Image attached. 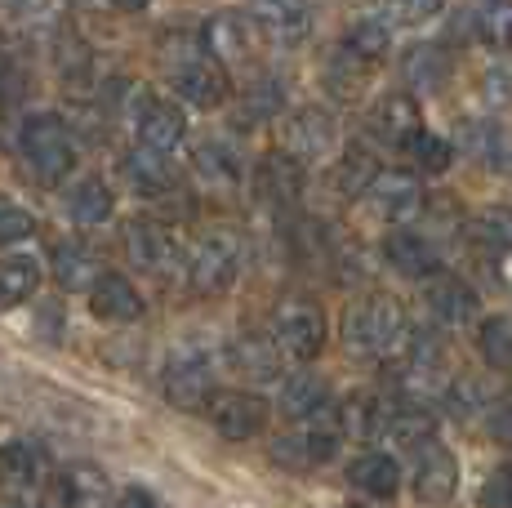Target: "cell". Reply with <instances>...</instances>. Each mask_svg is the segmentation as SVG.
<instances>
[{
    "mask_svg": "<svg viewBox=\"0 0 512 508\" xmlns=\"http://www.w3.org/2000/svg\"><path fill=\"white\" fill-rule=\"evenodd\" d=\"M285 107V90H281V81L277 76H259V81L250 85V90L241 94V121H250V125H259V121H272Z\"/></svg>",
    "mask_w": 512,
    "mask_h": 508,
    "instance_id": "ab89813d",
    "label": "cell"
},
{
    "mask_svg": "<svg viewBox=\"0 0 512 508\" xmlns=\"http://www.w3.org/2000/svg\"><path fill=\"white\" fill-rule=\"evenodd\" d=\"M156 54H161L165 72H170V85L179 90L183 103L201 107V112H210V107L228 103V72H223V63L205 50V36L196 32H165L161 45H156Z\"/></svg>",
    "mask_w": 512,
    "mask_h": 508,
    "instance_id": "6da1fadb",
    "label": "cell"
},
{
    "mask_svg": "<svg viewBox=\"0 0 512 508\" xmlns=\"http://www.w3.org/2000/svg\"><path fill=\"white\" fill-rule=\"evenodd\" d=\"M125 250H130L134 268H143L147 277H174L183 268V250L174 241V232L156 219H130L125 223Z\"/></svg>",
    "mask_w": 512,
    "mask_h": 508,
    "instance_id": "52a82bcc",
    "label": "cell"
},
{
    "mask_svg": "<svg viewBox=\"0 0 512 508\" xmlns=\"http://www.w3.org/2000/svg\"><path fill=\"white\" fill-rule=\"evenodd\" d=\"M67 214H72L81 228H98V223H107L116 214V197L112 188H107L98 174H85V179H76L72 188H67Z\"/></svg>",
    "mask_w": 512,
    "mask_h": 508,
    "instance_id": "d4e9b609",
    "label": "cell"
},
{
    "mask_svg": "<svg viewBox=\"0 0 512 508\" xmlns=\"http://www.w3.org/2000/svg\"><path fill=\"white\" fill-rule=\"evenodd\" d=\"M18 143H23V161L27 170L36 174L41 183H63L76 165V143L67 134V125L49 112H36L23 121L18 130Z\"/></svg>",
    "mask_w": 512,
    "mask_h": 508,
    "instance_id": "277c9868",
    "label": "cell"
},
{
    "mask_svg": "<svg viewBox=\"0 0 512 508\" xmlns=\"http://www.w3.org/2000/svg\"><path fill=\"white\" fill-rule=\"evenodd\" d=\"M441 406L450 410V419L468 424V419H477L481 410H490V393L477 375H455V379H446V388H441Z\"/></svg>",
    "mask_w": 512,
    "mask_h": 508,
    "instance_id": "1f68e13d",
    "label": "cell"
},
{
    "mask_svg": "<svg viewBox=\"0 0 512 508\" xmlns=\"http://www.w3.org/2000/svg\"><path fill=\"white\" fill-rule=\"evenodd\" d=\"M63 482H67V495H72V508H103L107 495H112L107 473L103 468H94V464H76Z\"/></svg>",
    "mask_w": 512,
    "mask_h": 508,
    "instance_id": "b9f144b4",
    "label": "cell"
},
{
    "mask_svg": "<svg viewBox=\"0 0 512 508\" xmlns=\"http://www.w3.org/2000/svg\"><path fill=\"white\" fill-rule=\"evenodd\" d=\"M477 504H481V508H512V464L495 468V473L486 477V486H481Z\"/></svg>",
    "mask_w": 512,
    "mask_h": 508,
    "instance_id": "bcb514c9",
    "label": "cell"
},
{
    "mask_svg": "<svg viewBox=\"0 0 512 508\" xmlns=\"http://www.w3.org/2000/svg\"><path fill=\"white\" fill-rule=\"evenodd\" d=\"M459 491V459L446 446H423L419 468H415V495L423 504H450Z\"/></svg>",
    "mask_w": 512,
    "mask_h": 508,
    "instance_id": "d6986e66",
    "label": "cell"
},
{
    "mask_svg": "<svg viewBox=\"0 0 512 508\" xmlns=\"http://www.w3.org/2000/svg\"><path fill=\"white\" fill-rule=\"evenodd\" d=\"M0 508H23V504H0Z\"/></svg>",
    "mask_w": 512,
    "mask_h": 508,
    "instance_id": "9f6ffc18",
    "label": "cell"
},
{
    "mask_svg": "<svg viewBox=\"0 0 512 508\" xmlns=\"http://www.w3.org/2000/svg\"><path fill=\"white\" fill-rule=\"evenodd\" d=\"M468 237L495 254H508L512 250V205H486V210H477L468 219Z\"/></svg>",
    "mask_w": 512,
    "mask_h": 508,
    "instance_id": "d6a6232c",
    "label": "cell"
},
{
    "mask_svg": "<svg viewBox=\"0 0 512 508\" xmlns=\"http://www.w3.org/2000/svg\"><path fill=\"white\" fill-rule=\"evenodd\" d=\"M446 375H450V361H446V344L437 335H415L397 353L401 393H437V388H446Z\"/></svg>",
    "mask_w": 512,
    "mask_h": 508,
    "instance_id": "ba28073f",
    "label": "cell"
},
{
    "mask_svg": "<svg viewBox=\"0 0 512 508\" xmlns=\"http://www.w3.org/2000/svg\"><path fill=\"white\" fill-rule=\"evenodd\" d=\"M468 148L490 165V170H512V134L504 125H477L468 130Z\"/></svg>",
    "mask_w": 512,
    "mask_h": 508,
    "instance_id": "f35d334b",
    "label": "cell"
},
{
    "mask_svg": "<svg viewBox=\"0 0 512 508\" xmlns=\"http://www.w3.org/2000/svg\"><path fill=\"white\" fill-rule=\"evenodd\" d=\"M254 27L277 45H299L312 32L308 0H254Z\"/></svg>",
    "mask_w": 512,
    "mask_h": 508,
    "instance_id": "2e32d148",
    "label": "cell"
},
{
    "mask_svg": "<svg viewBox=\"0 0 512 508\" xmlns=\"http://www.w3.org/2000/svg\"><path fill=\"white\" fill-rule=\"evenodd\" d=\"M41 335H45V344H58V335H63V312H49L41 308Z\"/></svg>",
    "mask_w": 512,
    "mask_h": 508,
    "instance_id": "db71d44e",
    "label": "cell"
},
{
    "mask_svg": "<svg viewBox=\"0 0 512 508\" xmlns=\"http://www.w3.org/2000/svg\"><path fill=\"white\" fill-rule=\"evenodd\" d=\"M98 277H103V272H98L90 250H81V246H58L54 250V281L63 290H90Z\"/></svg>",
    "mask_w": 512,
    "mask_h": 508,
    "instance_id": "836d02e7",
    "label": "cell"
},
{
    "mask_svg": "<svg viewBox=\"0 0 512 508\" xmlns=\"http://www.w3.org/2000/svg\"><path fill=\"white\" fill-rule=\"evenodd\" d=\"M423 304H428V312L441 321V326L459 330L477 317V290L459 277H432L428 290H423Z\"/></svg>",
    "mask_w": 512,
    "mask_h": 508,
    "instance_id": "ffe728a7",
    "label": "cell"
},
{
    "mask_svg": "<svg viewBox=\"0 0 512 508\" xmlns=\"http://www.w3.org/2000/svg\"><path fill=\"white\" fill-rule=\"evenodd\" d=\"M477 353L486 357V366L512 370V317H486L477 326Z\"/></svg>",
    "mask_w": 512,
    "mask_h": 508,
    "instance_id": "74e56055",
    "label": "cell"
},
{
    "mask_svg": "<svg viewBox=\"0 0 512 508\" xmlns=\"http://www.w3.org/2000/svg\"><path fill=\"white\" fill-rule=\"evenodd\" d=\"M241 263H245L241 232L210 228L201 241H196V250L187 254V286H192L196 295H205V299H219V295H228V290L236 286Z\"/></svg>",
    "mask_w": 512,
    "mask_h": 508,
    "instance_id": "3957f363",
    "label": "cell"
},
{
    "mask_svg": "<svg viewBox=\"0 0 512 508\" xmlns=\"http://www.w3.org/2000/svg\"><path fill=\"white\" fill-rule=\"evenodd\" d=\"M366 201L383 223H401V219H410V214H419L423 183L406 170H379L366 188Z\"/></svg>",
    "mask_w": 512,
    "mask_h": 508,
    "instance_id": "7c38bea8",
    "label": "cell"
},
{
    "mask_svg": "<svg viewBox=\"0 0 512 508\" xmlns=\"http://www.w3.org/2000/svg\"><path fill=\"white\" fill-rule=\"evenodd\" d=\"M343 50H352L357 58H366V63H379V58L392 50L388 18H357V23L348 27V36H343Z\"/></svg>",
    "mask_w": 512,
    "mask_h": 508,
    "instance_id": "e575fe53",
    "label": "cell"
},
{
    "mask_svg": "<svg viewBox=\"0 0 512 508\" xmlns=\"http://www.w3.org/2000/svg\"><path fill=\"white\" fill-rule=\"evenodd\" d=\"M366 125L379 143H388V148H406V143L423 130V112L410 94H383V99L370 107Z\"/></svg>",
    "mask_w": 512,
    "mask_h": 508,
    "instance_id": "5bb4252c",
    "label": "cell"
},
{
    "mask_svg": "<svg viewBox=\"0 0 512 508\" xmlns=\"http://www.w3.org/2000/svg\"><path fill=\"white\" fill-rule=\"evenodd\" d=\"M472 27L490 50H512V0H481Z\"/></svg>",
    "mask_w": 512,
    "mask_h": 508,
    "instance_id": "d590c367",
    "label": "cell"
},
{
    "mask_svg": "<svg viewBox=\"0 0 512 508\" xmlns=\"http://www.w3.org/2000/svg\"><path fill=\"white\" fill-rule=\"evenodd\" d=\"M401 72H406V81L415 85V90L441 94L450 85V54L441 50V45H415V50L406 54V63H401Z\"/></svg>",
    "mask_w": 512,
    "mask_h": 508,
    "instance_id": "83f0119b",
    "label": "cell"
},
{
    "mask_svg": "<svg viewBox=\"0 0 512 508\" xmlns=\"http://www.w3.org/2000/svg\"><path fill=\"white\" fill-rule=\"evenodd\" d=\"M490 437L499 446H512V393L495 397V406H490Z\"/></svg>",
    "mask_w": 512,
    "mask_h": 508,
    "instance_id": "f907efd6",
    "label": "cell"
},
{
    "mask_svg": "<svg viewBox=\"0 0 512 508\" xmlns=\"http://www.w3.org/2000/svg\"><path fill=\"white\" fill-rule=\"evenodd\" d=\"M441 9H446V0H392L397 23H428V18L441 14Z\"/></svg>",
    "mask_w": 512,
    "mask_h": 508,
    "instance_id": "681fc988",
    "label": "cell"
},
{
    "mask_svg": "<svg viewBox=\"0 0 512 508\" xmlns=\"http://www.w3.org/2000/svg\"><path fill=\"white\" fill-rule=\"evenodd\" d=\"M481 94H486V103L504 107L512 103V67L508 63H495L486 76H481Z\"/></svg>",
    "mask_w": 512,
    "mask_h": 508,
    "instance_id": "c3c4849f",
    "label": "cell"
},
{
    "mask_svg": "<svg viewBox=\"0 0 512 508\" xmlns=\"http://www.w3.org/2000/svg\"><path fill=\"white\" fill-rule=\"evenodd\" d=\"M383 415H388V402L370 393H357L339 406V424H343V437H357V442H374L383 428Z\"/></svg>",
    "mask_w": 512,
    "mask_h": 508,
    "instance_id": "4dcf8cb0",
    "label": "cell"
},
{
    "mask_svg": "<svg viewBox=\"0 0 512 508\" xmlns=\"http://www.w3.org/2000/svg\"><path fill=\"white\" fill-rule=\"evenodd\" d=\"M36 232V219L27 210H18V205H0V246H18V241H27Z\"/></svg>",
    "mask_w": 512,
    "mask_h": 508,
    "instance_id": "f6af8a7d",
    "label": "cell"
},
{
    "mask_svg": "<svg viewBox=\"0 0 512 508\" xmlns=\"http://www.w3.org/2000/svg\"><path fill=\"white\" fill-rule=\"evenodd\" d=\"M366 58H357L352 50H343V54H334L330 58V67H326V81H330V90L339 94V99H352V94L361 90V81H366Z\"/></svg>",
    "mask_w": 512,
    "mask_h": 508,
    "instance_id": "7bdbcfd3",
    "label": "cell"
},
{
    "mask_svg": "<svg viewBox=\"0 0 512 508\" xmlns=\"http://www.w3.org/2000/svg\"><path fill=\"white\" fill-rule=\"evenodd\" d=\"M205 410H210L219 437H228V442H250V437H259L263 424H268V402L254 397V393H241V388H232V393H214Z\"/></svg>",
    "mask_w": 512,
    "mask_h": 508,
    "instance_id": "30bf717a",
    "label": "cell"
},
{
    "mask_svg": "<svg viewBox=\"0 0 512 508\" xmlns=\"http://www.w3.org/2000/svg\"><path fill=\"white\" fill-rule=\"evenodd\" d=\"M268 455L277 459V464H285V468H312L308 446H303V433H285V437H277V442L268 446Z\"/></svg>",
    "mask_w": 512,
    "mask_h": 508,
    "instance_id": "7dc6e473",
    "label": "cell"
},
{
    "mask_svg": "<svg viewBox=\"0 0 512 508\" xmlns=\"http://www.w3.org/2000/svg\"><path fill=\"white\" fill-rule=\"evenodd\" d=\"M272 339H277L281 357L312 361L326 348V312L312 304V299H285L272 312Z\"/></svg>",
    "mask_w": 512,
    "mask_h": 508,
    "instance_id": "8992f818",
    "label": "cell"
},
{
    "mask_svg": "<svg viewBox=\"0 0 512 508\" xmlns=\"http://www.w3.org/2000/svg\"><path fill=\"white\" fill-rule=\"evenodd\" d=\"M330 406V384L326 375H317V370H299V375H290L281 384V415L290 419H312L321 415V410Z\"/></svg>",
    "mask_w": 512,
    "mask_h": 508,
    "instance_id": "484cf974",
    "label": "cell"
},
{
    "mask_svg": "<svg viewBox=\"0 0 512 508\" xmlns=\"http://www.w3.org/2000/svg\"><path fill=\"white\" fill-rule=\"evenodd\" d=\"M343 339H348V353L357 357H374V361L397 357L410 344V317L392 295H370L348 312Z\"/></svg>",
    "mask_w": 512,
    "mask_h": 508,
    "instance_id": "7a4b0ae2",
    "label": "cell"
},
{
    "mask_svg": "<svg viewBox=\"0 0 512 508\" xmlns=\"http://www.w3.org/2000/svg\"><path fill=\"white\" fill-rule=\"evenodd\" d=\"M121 179L134 197H147V201H165L179 192V174L174 165L165 161V152H152V148H134L121 156Z\"/></svg>",
    "mask_w": 512,
    "mask_h": 508,
    "instance_id": "4fadbf2b",
    "label": "cell"
},
{
    "mask_svg": "<svg viewBox=\"0 0 512 508\" xmlns=\"http://www.w3.org/2000/svg\"><path fill=\"white\" fill-rule=\"evenodd\" d=\"M232 366L241 370L250 384H277L281 379V348L268 335H241L232 344Z\"/></svg>",
    "mask_w": 512,
    "mask_h": 508,
    "instance_id": "cb8c5ba5",
    "label": "cell"
},
{
    "mask_svg": "<svg viewBox=\"0 0 512 508\" xmlns=\"http://www.w3.org/2000/svg\"><path fill=\"white\" fill-rule=\"evenodd\" d=\"M379 437L401 446V451H423V446L437 442V415L423 406H388Z\"/></svg>",
    "mask_w": 512,
    "mask_h": 508,
    "instance_id": "7402d4cb",
    "label": "cell"
},
{
    "mask_svg": "<svg viewBox=\"0 0 512 508\" xmlns=\"http://www.w3.org/2000/svg\"><path fill=\"white\" fill-rule=\"evenodd\" d=\"M374 174H379V165L370 161V152L348 148L339 156V165H334V188H339V197H366Z\"/></svg>",
    "mask_w": 512,
    "mask_h": 508,
    "instance_id": "8d00e7d4",
    "label": "cell"
},
{
    "mask_svg": "<svg viewBox=\"0 0 512 508\" xmlns=\"http://www.w3.org/2000/svg\"><path fill=\"white\" fill-rule=\"evenodd\" d=\"M58 0H5V9L18 18V23H41V18L54 14Z\"/></svg>",
    "mask_w": 512,
    "mask_h": 508,
    "instance_id": "816d5d0a",
    "label": "cell"
},
{
    "mask_svg": "<svg viewBox=\"0 0 512 508\" xmlns=\"http://www.w3.org/2000/svg\"><path fill=\"white\" fill-rule=\"evenodd\" d=\"M254 192L268 205H294L303 192V161H294L290 152H268L254 174Z\"/></svg>",
    "mask_w": 512,
    "mask_h": 508,
    "instance_id": "44dd1931",
    "label": "cell"
},
{
    "mask_svg": "<svg viewBox=\"0 0 512 508\" xmlns=\"http://www.w3.org/2000/svg\"><path fill=\"white\" fill-rule=\"evenodd\" d=\"M116 508H161V504H156L152 495L143 491V486H125L121 500H116Z\"/></svg>",
    "mask_w": 512,
    "mask_h": 508,
    "instance_id": "f5cc1de1",
    "label": "cell"
},
{
    "mask_svg": "<svg viewBox=\"0 0 512 508\" xmlns=\"http://www.w3.org/2000/svg\"><path fill=\"white\" fill-rule=\"evenodd\" d=\"M192 170L210 192H232L241 183V161L228 143H201L192 152Z\"/></svg>",
    "mask_w": 512,
    "mask_h": 508,
    "instance_id": "4316f807",
    "label": "cell"
},
{
    "mask_svg": "<svg viewBox=\"0 0 512 508\" xmlns=\"http://www.w3.org/2000/svg\"><path fill=\"white\" fill-rule=\"evenodd\" d=\"M401 152H406L423 174H446V170H450V161H455V143L441 139V134H432V130H419Z\"/></svg>",
    "mask_w": 512,
    "mask_h": 508,
    "instance_id": "60d3db41",
    "label": "cell"
},
{
    "mask_svg": "<svg viewBox=\"0 0 512 508\" xmlns=\"http://www.w3.org/2000/svg\"><path fill=\"white\" fill-rule=\"evenodd\" d=\"M161 393L174 410H205L214 397V361L201 344H179L161 370Z\"/></svg>",
    "mask_w": 512,
    "mask_h": 508,
    "instance_id": "5b68a950",
    "label": "cell"
},
{
    "mask_svg": "<svg viewBox=\"0 0 512 508\" xmlns=\"http://www.w3.org/2000/svg\"><path fill=\"white\" fill-rule=\"evenodd\" d=\"M201 36H205V50L219 63H250L254 50H259V27L245 14H214Z\"/></svg>",
    "mask_w": 512,
    "mask_h": 508,
    "instance_id": "9a60e30c",
    "label": "cell"
},
{
    "mask_svg": "<svg viewBox=\"0 0 512 508\" xmlns=\"http://www.w3.org/2000/svg\"><path fill=\"white\" fill-rule=\"evenodd\" d=\"M41 482V455L32 442H5L0 446V491H32Z\"/></svg>",
    "mask_w": 512,
    "mask_h": 508,
    "instance_id": "f1b7e54d",
    "label": "cell"
},
{
    "mask_svg": "<svg viewBox=\"0 0 512 508\" xmlns=\"http://www.w3.org/2000/svg\"><path fill=\"white\" fill-rule=\"evenodd\" d=\"M90 312L98 321H112V326H130L143 317V295L121 272H103L90 286Z\"/></svg>",
    "mask_w": 512,
    "mask_h": 508,
    "instance_id": "e0dca14e",
    "label": "cell"
},
{
    "mask_svg": "<svg viewBox=\"0 0 512 508\" xmlns=\"http://www.w3.org/2000/svg\"><path fill=\"white\" fill-rule=\"evenodd\" d=\"M54 54H58V72H63L67 85L90 81V50H85L76 36H63V41L54 45Z\"/></svg>",
    "mask_w": 512,
    "mask_h": 508,
    "instance_id": "ee69618b",
    "label": "cell"
},
{
    "mask_svg": "<svg viewBox=\"0 0 512 508\" xmlns=\"http://www.w3.org/2000/svg\"><path fill=\"white\" fill-rule=\"evenodd\" d=\"M134 134H139V148L170 156L187 139V116H183V107L170 99H143L134 107Z\"/></svg>",
    "mask_w": 512,
    "mask_h": 508,
    "instance_id": "8fae6325",
    "label": "cell"
},
{
    "mask_svg": "<svg viewBox=\"0 0 512 508\" xmlns=\"http://www.w3.org/2000/svg\"><path fill=\"white\" fill-rule=\"evenodd\" d=\"M41 290V263L32 254H14L0 259V308H18Z\"/></svg>",
    "mask_w": 512,
    "mask_h": 508,
    "instance_id": "f546056e",
    "label": "cell"
},
{
    "mask_svg": "<svg viewBox=\"0 0 512 508\" xmlns=\"http://www.w3.org/2000/svg\"><path fill=\"white\" fill-rule=\"evenodd\" d=\"M116 9H125V14H139V9H147L152 5V0H112Z\"/></svg>",
    "mask_w": 512,
    "mask_h": 508,
    "instance_id": "11a10c76",
    "label": "cell"
},
{
    "mask_svg": "<svg viewBox=\"0 0 512 508\" xmlns=\"http://www.w3.org/2000/svg\"><path fill=\"white\" fill-rule=\"evenodd\" d=\"M348 482L370 500H392L401 491V464L383 451H366L348 464Z\"/></svg>",
    "mask_w": 512,
    "mask_h": 508,
    "instance_id": "603a6c76",
    "label": "cell"
},
{
    "mask_svg": "<svg viewBox=\"0 0 512 508\" xmlns=\"http://www.w3.org/2000/svg\"><path fill=\"white\" fill-rule=\"evenodd\" d=\"M383 259H388L392 272H401V277H419V281L437 277V268H441V254H437V246H432V237L406 232V228H397V232L383 237Z\"/></svg>",
    "mask_w": 512,
    "mask_h": 508,
    "instance_id": "ac0fdd59",
    "label": "cell"
},
{
    "mask_svg": "<svg viewBox=\"0 0 512 508\" xmlns=\"http://www.w3.org/2000/svg\"><path fill=\"white\" fill-rule=\"evenodd\" d=\"M334 139H339V130H334V116L326 107H299L281 125V152H290L294 161H321L334 148Z\"/></svg>",
    "mask_w": 512,
    "mask_h": 508,
    "instance_id": "9c48e42d",
    "label": "cell"
}]
</instances>
